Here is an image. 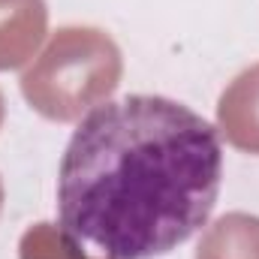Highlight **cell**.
<instances>
[{
    "label": "cell",
    "mask_w": 259,
    "mask_h": 259,
    "mask_svg": "<svg viewBox=\"0 0 259 259\" xmlns=\"http://www.w3.org/2000/svg\"><path fill=\"white\" fill-rule=\"evenodd\" d=\"M220 178V133L202 115L133 94L72 133L58 172L61 226L109 259L166 256L208 223Z\"/></svg>",
    "instance_id": "1"
},
{
    "label": "cell",
    "mask_w": 259,
    "mask_h": 259,
    "mask_svg": "<svg viewBox=\"0 0 259 259\" xmlns=\"http://www.w3.org/2000/svg\"><path fill=\"white\" fill-rule=\"evenodd\" d=\"M121 75V49L106 30L69 24L58 27L24 69L21 94L36 115L72 124L106 103L118 91Z\"/></svg>",
    "instance_id": "2"
},
{
    "label": "cell",
    "mask_w": 259,
    "mask_h": 259,
    "mask_svg": "<svg viewBox=\"0 0 259 259\" xmlns=\"http://www.w3.org/2000/svg\"><path fill=\"white\" fill-rule=\"evenodd\" d=\"M217 133L232 148L259 157V64L238 72L220 94Z\"/></svg>",
    "instance_id": "3"
},
{
    "label": "cell",
    "mask_w": 259,
    "mask_h": 259,
    "mask_svg": "<svg viewBox=\"0 0 259 259\" xmlns=\"http://www.w3.org/2000/svg\"><path fill=\"white\" fill-rule=\"evenodd\" d=\"M49 30L46 0H0V72L27 64Z\"/></svg>",
    "instance_id": "4"
},
{
    "label": "cell",
    "mask_w": 259,
    "mask_h": 259,
    "mask_svg": "<svg viewBox=\"0 0 259 259\" xmlns=\"http://www.w3.org/2000/svg\"><path fill=\"white\" fill-rule=\"evenodd\" d=\"M196 259H259V217L247 211L223 214L205 229Z\"/></svg>",
    "instance_id": "5"
},
{
    "label": "cell",
    "mask_w": 259,
    "mask_h": 259,
    "mask_svg": "<svg viewBox=\"0 0 259 259\" xmlns=\"http://www.w3.org/2000/svg\"><path fill=\"white\" fill-rule=\"evenodd\" d=\"M18 259H97V256H88L81 250V241L72 238L64 226L33 223L18 241Z\"/></svg>",
    "instance_id": "6"
},
{
    "label": "cell",
    "mask_w": 259,
    "mask_h": 259,
    "mask_svg": "<svg viewBox=\"0 0 259 259\" xmlns=\"http://www.w3.org/2000/svg\"><path fill=\"white\" fill-rule=\"evenodd\" d=\"M3 115H6V103H3V94H0V127H3Z\"/></svg>",
    "instance_id": "7"
},
{
    "label": "cell",
    "mask_w": 259,
    "mask_h": 259,
    "mask_svg": "<svg viewBox=\"0 0 259 259\" xmlns=\"http://www.w3.org/2000/svg\"><path fill=\"white\" fill-rule=\"evenodd\" d=\"M0 211H3V181H0Z\"/></svg>",
    "instance_id": "8"
}]
</instances>
